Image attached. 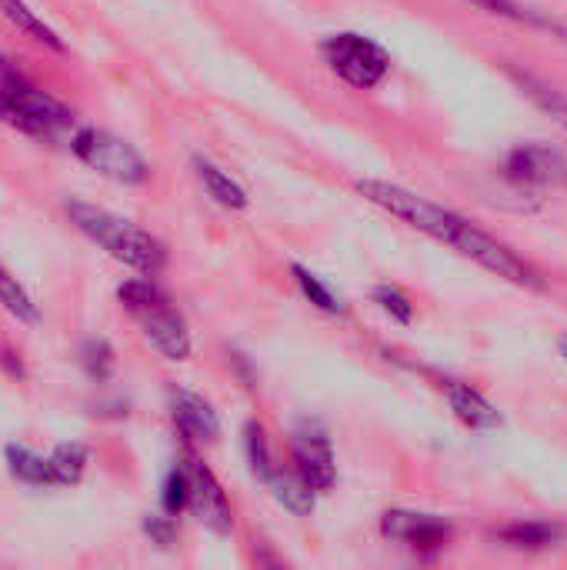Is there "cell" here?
I'll return each mask as SVG.
<instances>
[{
	"mask_svg": "<svg viewBox=\"0 0 567 570\" xmlns=\"http://www.w3.org/2000/svg\"><path fill=\"white\" fill-rule=\"evenodd\" d=\"M511 77L521 83V90H525L541 110H548V114L567 130V97L561 90H555V87H548V83H541V80H535V77H528V73H518V70H515Z\"/></svg>",
	"mask_w": 567,
	"mask_h": 570,
	"instance_id": "cell-22",
	"label": "cell"
},
{
	"mask_svg": "<svg viewBox=\"0 0 567 570\" xmlns=\"http://www.w3.org/2000/svg\"><path fill=\"white\" fill-rule=\"evenodd\" d=\"M291 451H294V471H297L317 494L334 491V484H338V464H334L331 438H328V431H324L321 424L304 421V424L294 431Z\"/></svg>",
	"mask_w": 567,
	"mask_h": 570,
	"instance_id": "cell-8",
	"label": "cell"
},
{
	"mask_svg": "<svg viewBox=\"0 0 567 570\" xmlns=\"http://www.w3.org/2000/svg\"><path fill=\"white\" fill-rule=\"evenodd\" d=\"M374 301L381 304L384 314H391V317L401 321V324H408V321L414 317V304H411V297H408L401 287L381 284V287H374Z\"/></svg>",
	"mask_w": 567,
	"mask_h": 570,
	"instance_id": "cell-25",
	"label": "cell"
},
{
	"mask_svg": "<svg viewBox=\"0 0 567 570\" xmlns=\"http://www.w3.org/2000/svg\"><path fill=\"white\" fill-rule=\"evenodd\" d=\"M0 17H3L7 23H13L23 37H30L33 43H43V47H50V50H63L60 33H57L37 10H30L27 0H0Z\"/></svg>",
	"mask_w": 567,
	"mask_h": 570,
	"instance_id": "cell-16",
	"label": "cell"
},
{
	"mask_svg": "<svg viewBox=\"0 0 567 570\" xmlns=\"http://www.w3.org/2000/svg\"><path fill=\"white\" fill-rule=\"evenodd\" d=\"M444 394H448V404H451L454 417H458L465 428H471V431H495V428H501L498 407H495L481 391H475L471 384L444 381Z\"/></svg>",
	"mask_w": 567,
	"mask_h": 570,
	"instance_id": "cell-12",
	"label": "cell"
},
{
	"mask_svg": "<svg viewBox=\"0 0 567 570\" xmlns=\"http://www.w3.org/2000/svg\"><path fill=\"white\" fill-rule=\"evenodd\" d=\"M244 448H247V461H251V468H254V474L261 478V481H267L277 468H274V458H271V448H267V438H264V428L261 424H247V431H244Z\"/></svg>",
	"mask_w": 567,
	"mask_h": 570,
	"instance_id": "cell-24",
	"label": "cell"
},
{
	"mask_svg": "<svg viewBox=\"0 0 567 570\" xmlns=\"http://www.w3.org/2000/svg\"><path fill=\"white\" fill-rule=\"evenodd\" d=\"M70 150L80 164H87L90 170H97L100 177H107L114 184L137 187L150 177V164L144 160V154L130 140H124L110 130L80 127L70 137Z\"/></svg>",
	"mask_w": 567,
	"mask_h": 570,
	"instance_id": "cell-6",
	"label": "cell"
},
{
	"mask_svg": "<svg viewBox=\"0 0 567 570\" xmlns=\"http://www.w3.org/2000/svg\"><path fill=\"white\" fill-rule=\"evenodd\" d=\"M267 488H271V494H274V501L284 508V511H291L294 518H307L311 511H314V498H317V491L297 474V471H274L267 481H264Z\"/></svg>",
	"mask_w": 567,
	"mask_h": 570,
	"instance_id": "cell-14",
	"label": "cell"
},
{
	"mask_svg": "<svg viewBox=\"0 0 567 570\" xmlns=\"http://www.w3.org/2000/svg\"><path fill=\"white\" fill-rule=\"evenodd\" d=\"M10 478H17L27 488H57V474L50 464V454H37L23 444H7L3 451Z\"/></svg>",
	"mask_w": 567,
	"mask_h": 570,
	"instance_id": "cell-13",
	"label": "cell"
},
{
	"mask_svg": "<svg viewBox=\"0 0 567 570\" xmlns=\"http://www.w3.org/2000/svg\"><path fill=\"white\" fill-rule=\"evenodd\" d=\"M291 274H294V281H297V287H301V294L317 307V311H324V314H344V304H341V297L317 277V274H311L307 267H301V264H294L291 267Z\"/></svg>",
	"mask_w": 567,
	"mask_h": 570,
	"instance_id": "cell-21",
	"label": "cell"
},
{
	"mask_svg": "<svg viewBox=\"0 0 567 570\" xmlns=\"http://www.w3.org/2000/svg\"><path fill=\"white\" fill-rule=\"evenodd\" d=\"M50 464H53V474H57V488H74L84 481L87 474V464H90V451L77 441L70 444H57L50 451Z\"/></svg>",
	"mask_w": 567,
	"mask_h": 570,
	"instance_id": "cell-19",
	"label": "cell"
},
{
	"mask_svg": "<svg viewBox=\"0 0 567 570\" xmlns=\"http://www.w3.org/2000/svg\"><path fill=\"white\" fill-rule=\"evenodd\" d=\"M358 194L364 200H371L374 207L388 210L391 217L411 224L414 230L434 237L438 244H448L461 257L481 264L485 271H491L511 284H528V287L538 284V271L525 257H518L508 244H501L498 237L481 230L475 220H468V217H461L401 184H391V180H374V177L358 180Z\"/></svg>",
	"mask_w": 567,
	"mask_h": 570,
	"instance_id": "cell-1",
	"label": "cell"
},
{
	"mask_svg": "<svg viewBox=\"0 0 567 570\" xmlns=\"http://www.w3.org/2000/svg\"><path fill=\"white\" fill-rule=\"evenodd\" d=\"M505 177L518 187H558L567 184V157L545 144H525L508 154Z\"/></svg>",
	"mask_w": 567,
	"mask_h": 570,
	"instance_id": "cell-9",
	"label": "cell"
},
{
	"mask_svg": "<svg viewBox=\"0 0 567 570\" xmlns=\"http://www.w3.org/2000/svg\"><path fill=\"white\" fill-rule=\"evenodd\" d=\"M160 501H164V511H167V514H180V511H187V474H184V468H180V464L170 471V478H167V484H164Z\"/></svg>",
	"mask_w": 567,
	"mask_h": 570,
	"instance_id": "cell-26",
	"label": "cell"
},
{
	"mask_svg": "<svg viewBox=\"0 0 567 570\" xmlns=\"http://www.w3.org/2000/svg\"><path fill=\"white\" fill-rule=\"evenodd\" d=\"M184 474H187V511L214 534H231L234 531V511L231 501L221 488V481L197 461V458H184L180 461Z\"/></svg>",
	"mask_w": 567,
	"mask_h": 570,
	"instance_id": "cell-7",
	"label": "cell"
},
{
	"mask_svg": "<svg viewBox=\"0 0 567 570\" xmlns=\"http://www.w3.org/2000/svg\"><path fill=\"white\" fill-rule=\"evenodd\" d=\"M147 534L157 538L160 544H170V518H154V521H147Z\"/></svg>",
	"mask_w": 567,
	"mask_h": 570,
	"instance_id": "cell-27",
	"label": "cell"
},
{
	"mask_svg": "<svg viewBox=\"0 0 567 570\" xmlns=\"http://www.w3.org/2000/svg\"><path fill=\"white\" fill-rule=\"evenodd\" d=\"M471 3H478L481 10L498 13V17H505V20H515V23H521V27L548 30V33H561V37H567V27H561L555 17H548L545 10H535V7H528V3H521V0H471Z\"/></svg>",
	"mask_w": 567,
	"mask_h": 570,
	"instance_id": "cell-18",
	"label": "cell"
},
{
	"mask_svg": "<svg viewBox=\"0 0 567 570\" xmlns=\"http://www.w3.org/2000/svg\"><path fill=\"white\" fill-rule=\"evenodd\" d=\"M321 57L331 67V73L341 77L354 90H374L391 73V53L378 40L358 30H341V33L324 37Z\"/></svg>",
	"mask_w": 567,
	"mask_h": 570,
	"instance_id": "cell-5",
	"label": "cell"
},
{
	"mask_svg": "<svg viewBox=\"0 0 567 570\" xmlns=\"http://www.w3.org/2000/svg\"><path fill=\"white\" fill-rule=\"evenodd\" d=\"M0 304H3V311H7V314H13L20 324H37V321H40L33 297L17 284V277H10V274H7V267H3V264H0Z\"/></svg>",
	"mask_w": 567,
	"mask_h": 570,
	"instance_id": "cell-20",
	"label": "cell"
},
{
	"mask_svg": "<svg viewBox=\"0 0 567 570\" xmlns=\"http://www.w3.org/2000/svg\"><path fill=\"white\" fill-rule=\"evenodd\" d=\"M0 117L10 127L40 140H53L74 124V114L67 104H60L53 94L40 90L37 83H30L10 63H0Z\"/></svg>",
	"mask_w": 567,
	"mask_h": 570,
	"instance_id": "cell-4",
	"label": "cell"
},
{
	"mask_svg": "<svg viewBox=\"0 0 567 570\" xmlns=\"http://www.w3.org/2000/svg\"><path fill=\"white\" fill-rule=\"evenodd\" d=\"M381 531L391 541H401L408 548H421V551H441L454 528L444 518L434 514H414V511H388L381 518Z\"/></svg>",
	"mask_w": 567,
	"mask_h": 570,
	"instance_id": "cell-10",
	"label": "cell"
},
{
	"mask_svg": "<svg viewBox=\"0 0 567 570\" xmlns=\"http://www.w3.org/2000/svg\"><path fill=\"white\" fill-rule=\"evenodd\" d=\"M63 214L70 217V224L90 240L97 244L107 257H114L117 264L144 274V277H154L164 271L167 264V247L144 227H137L134 220L127 217H117L97 204H87L80 197H67L63 200Z\"/></svg>",
	"mask_w": 567,
	"mask_h": 570,
	"instance_id": "cell-2",
	"label": "cell"
},
{
	"mask_svg": "<svg viewBox=\"0 0 567 570\" xmlns=\"http://www.w3.org/2000/svg\"><path fill=\"white\" fill-rule=\"evenodd\" d=\"M167 407L174 417V428L180 431V438L187 444H211L221 434V421L217 411L194 391L187 387H170L167 391Z\"/></svg>",
	"mask_w": 567,
	"mask_h": 570,
	"instance_id": "cell-11",
	"label": "cell"
},
{
	"mask_svg": "<svg viewBox=\"0 0 567 570\" xmlns=\"http://www.w3.org/2000/svg\"><path fill=\"white\" fill-rule=\"evenodd\" d=\"M120 307L130 314V321L140 327L144 341L167 361H187L190 357V331L184 314L174 307V301L147 277H130L117 287Z\"/></svg>",
	"mask_w": 567,
	"mask_h": 570,
	"instance_id": "cell-3",
	"label": "cell"
},
{
	"mask_svg": "<svg viewBox=\"0 0 567 570\" xmlns=\"http://www.w3.org/2000/svg\"><path fill=\"white\" fill-rule=\"evenodd\" d=\"M194 170H197V177H201L204 190H207L221 207H227V210H244V207L251 204L247 190H244V187L227 174V170H221L214 160H207V157H194Z\"/></svg>",
	"mask_w": 567,
	"mask_h": 570,
	"instance_id": "cell-15",
	"label": "cell"
},
{
	"mask_svg": "<svg viewBox=\"0 0 567 570\" xmlns=\"http://www.w3.org/2000/svg\"><path fill=\"white\" fill-rule=\"evenodd\" d=\"M80 364H84V371H87L90 381H97V384L110 381V374H114V351H110V344L100 341V337L87 341L80 347Z\"/></svg>",
	"mask_w": 567,
	"mask_h": 570,
	"instance_id": "cell-23",
	"label": "cell"
},
{
	"mask_svg": "<svg viewBox=\"0 0 567 570\" xmlns=\"http://www.w3.org/2000/svg\"><path fill=\"white\" fill-rule=\"evenodd\" d=\"M558 347H561V357H565V361H567V334H565V337H561V341H558Z\"/></svg>",
	"mask_w": 567,
	"mask_h": 570,
	"instance_id": "cell-28",
	"label": "cell"
},
{
	"mask_svg": "<svg viewBox=\"0 0 567 570\" xmlns=\"http://www.w3.org/2000/svg\"><path fill=\"white\" fill-rule=\"evenodd\" d=\"M561 538H565V531L548 521H518V524H508L498 531V541L508 548H518V551H545V548H555Z\"/></svg>",
	"mask_w": 567,
	"mask_h": 570,
	"instance_id": "cell-17",
	"label": "cell"
}]
</instances>
